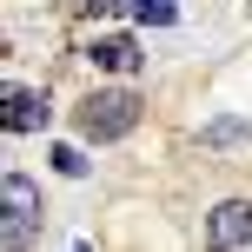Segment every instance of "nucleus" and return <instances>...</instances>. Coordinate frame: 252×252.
Listing matches in <instances>:
<instances>
[{
  "label": "nucleus",
  "instance_id": "nucleus-3",
  "mask_svg": "<svg viewBox=\"0 0 252 252\" xmlns=\"http://www.w3.org/2000/svg\"><path fill=\"white\" fill-rule=\"evenodd\" d=\"M0 206H7V246H20L27 232H33V213H40L33 186H27L20 173H7V179H0Z\"/></svg>",
  "mask_w": 252,
  "mask_h": 252
},
{
  "label": "nucleus",
  "instance_id": "nucleus-5",
  "mask_svg": "<svg viewBox=\"0 0 252 252\" xmlns=\"http://www.w3.org/2000/svg\"><path fill=\"white\" fill-rule=\"evenodd\" d=\"M87 60L106 66V73H139V47H133L126 33H100V40L87 47Z\"/></svg>",
  "mask_w": 252,
  "mask_h": 252
},
{
  "label": "nucleus",
  "instance_id": "nucleus-7",
  "mask_svg": "<svg viewBox=\"0 0 252 252\" xmlns=\"http://www.w3.org/2000/svg\"><path fill=\"white\" fill-rule=\"evenodd\" d=\"M53 166H60V173H66V179H80V173H87V159H80V153H73V146H53Z\"/></svg>",
  "mask_w": 252,
  "mask_h": 252
},
{
  "label": "nucleus",
  "instance_id": "nucleus-6",
  "mask_svg": "<svg viewBox=\"0 0 252 252\" xmlns=\"http://www.w3.org/2000/svg\"><path fill=\"white\" fill-rule=\"evenodd\" d=\"M133 20L139 27H173L179 20V0H133Z\"/></svg>",
  "mask_w": 252,
  "mask_h": 252
},
{
  "label": "nucleus",
  "instance_id": "nucleus-2",
  "mask_svg": "<svg viewBox=\"0 0 252 252\" xmlns=\"http://www.w3.org/2000/svg\"><path fill=\"white\" fill-rule=\"evenodd\" d=\"M252 239V199H226L213 206V219H206V252H232Z\"/></svg>",
  "mask_w": 252,
  "mask_h": 252
},
{
  "label": "nucleus",
  "instance_id": "nucleus-1",
  "mask_svg": "<svg viewBox=\"0 0 252 252\" xmlns=\"http://www.w3.org/2000/svg\"><path fill=\"white\" fill-rule=\"evenodd\" d=\"M133 126H139V93H126V87L93 93V100L80 106V133H87L93 146H106V139H126Z\"/></svg>",
  "mask_w": 252,
  "mask_h": 252
},
{
  "label": "nucleus",
  "instance_id": "nucleus-8",
  "mask_svg": "<svg viewBox=\"0 0 252 252\" xmlns=\"http://www.w3.org/2000/svg\"><path fill=\"white\" fill-rule=\"evenodd\" d=\"M120 7V0H87V13H113Z\"/></svg>",
  "mask_w": 252,
  "mask_h": 252
},
{
  "label": "nucleus",
  "instance_id": "nucleus-4",
  "mask_svg": "<svg viewBox=\"0 0 252 252\" xmlns=\"http://www.w3.org/2000/svg\"><path fill=\"white\" fill-rule=\"evenodd\" d=\"M7 133H40L47 126V93L40 87H7Z\"/></svg>",
  "mask_w": 252,
  "mask_h": 252
},
{
  "label": "nucleus",
  "instance_id": "nucleus-9",
  "mask_svg": "<svg viewBox=\"0 0 252 252\" xmlns=\"http://www.w3.org/2000/svg\"><path fill=\"white\" fill-rule=\"evenodd\" d=\"M73 252H93V246H87V239H80V246H73Z\"/></svg>",
  "mask_w": 252,
  "mask_h": 252
}]
</instances>
